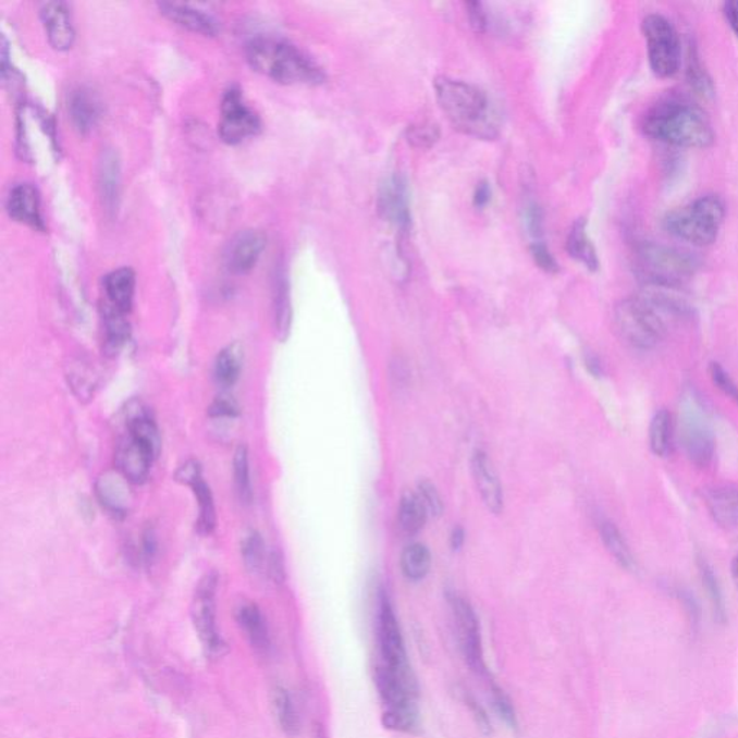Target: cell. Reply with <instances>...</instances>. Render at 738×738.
<instances>
[{"label":"cell","instance_id":"cell-1","mask_svg":"<svg viewBox=\"0 0 738 738\" xmlns=\"http://www.w3.org/2000/svg\"><path fill=\"white\" fill-rule=\"evenodd\" d=\"M661 288H648L622 300L615 309V327L626 344L635 349L656 348L668 333L673 320L691 315L686 302Z\"/></svg>","mask_w":738,"mask_h":738},{"label":"cell","instance_id":"cell-2","mask_svg":"<svg viewBox=\"0 0 738 738\" xmlns=\"http://www.w3.org/2000/svg\"><path fill=\"white\" fill-rule=\"evenodd\" d=\"M643 131L653 140L677 148L705 149L714 142V131L704 110L678 97H668L653 106L644 115Z\"/></svg>","mask_w":738,"mask_h":738},{"label":"cell","instance_id":"cell-3","mask_svg":"<svg viewBox=\"0 0 738 738\" xmlns=\"http://www.w3.org/2000/svg\"><path fill=\"white\" fill-rule=\"evenodd\" d=\"M440 109L452 126L464 135L492 140L500 135V115L487 93L459 79H435Z\"/></svg>","mask_w":738,"mask_h":738},{"label":"cell","instance_id":"cell-4","mask_svg":"<svg viewBox=\"0 0 738 738\" xmlns=\"http://www.w3.org/2000/svg\"><path fill=\"white\" fill-rule=\"evenodd\" d=\"M246 57L253 70L275 83L315 86L324 79L323 71L317 62L284 39L253 38L247 44Z\"/></svg>","mask_w":738,"mask_h":738},{"label":"cell","instance_id":"cell-5","mask_svg":"<svg viewBox=\"0 0 738 738\" xmlns=\"http://www.w3.org/2000/svg\"><path fill=\"white\" fill-rule=\"evenodd\" d=\"M373 682L382 704V726L404 735H419V686L415 675L397 674L377 664Z\"/></svg>","mask_w":738,"mask_h":738},{"label":"cell","instance_id":"cell-6","mask_svg":"<svg viewBox=\"0 0 738 738\" xmlns=\"http://www.w3.org/2000/svg\"><path fill=\"white\" fill-rule=\"evenodd\" d=\"M697 263L688 253L648 243L635 255V273L648 288L677 291L696 274Z\"/></svg>","mask_w":738,"mask_h":738},{"label":"cell","instance_id":"cell-7","mask_svg":"<svg viewBox=\"0 0 738 738\" xmlns=\"http://www.w3.org/2000/svg\"><path fill=\"white\" fill-rule=\"evenodd\" d=\"M726 212L722 197L705 195L669 212L665 218V229L693 246H710L718 238Z\"/></svg>","mask_w":738,"mask_h":738},{"label":"cell","instance_id":"cell-8","mask_svg":"<svg viewBox=\"0 0 738 738\" xmlns=\"http://www.w3.org/2000/svg\"><path fill=\"white\" fill-rule=\"evenodd\" d=\"M705 408L696 394L689 393L682 399V410L679 415V439L684 452L697 468H706L714 459L715 439Z\"/></svg>","mask_w":738,"mask_h":738},{"label":"cell","instance_id":"cell-9","mask_svg":"<svg viewBox=\"0 0 738 738\" xmlns=\"http://www.w3.org/2000/svg\"><path fill=\"white\" fill-rule=\"evenodd\" d=\"M649 64L660 78H671L681 66V41L677 29L665 16L652 13L642 22Z\"/></svg>","mask_w":738,"mask_h":738},{"label":"cell","instance_id":"cell-10","mask_svg":"<svg viewBox=\"0 0 738 738\" xmlns=\"http://www.w3.org/2000/svg\"><path fill=\"white\" fill-rule=\"evenodd\" d=\"M376 638L378 656H380L378 664L397 674L415 675L408 661L402 626L395 615L393 603L385 593H381L378 600Z\"/></svg>","mask_w":738,"mask_h":738},{"label":"cell","instance_id":"cell-11","mask_svg":"<svg viewBox=\"0 0 738 738\" xmlns=\"http://www.w3.org/2000/svg\"><path fill=\"white\" fill-rule=\"evenodd\" d=\"M448 603H451L453 622H455L457 642H459L466 665L478 677L489 681L491 675L484 661L482 630H480V622L472 604L459 594H452Z\"/></svg>","mask_w":738,"mask_h":738},{"label":"cell","instance_id":"cell-12","mask_svg":"<svg viewBox=\"0 0 738 738\" xmlns=\"http://www.w3.org/2000/svg\"><path fill=\"white\" fill-rule=\"evenodd\" d=\"M261 120L251 107L244 101L238 87H230L221 101V122L218 132L229 145H238L260 132Z\"/></svg>","mask_w":738,"mask_h":738},{"label":"cell","instance_id":"cell-13","mask_svg":"<svg viewBox=\"0 0 738 738\" xmlns=\"http://www.w3.org/2000/svg\"><path fill=\"white\" fill-rule=\"evenodd\" d=\"M217 575L208 573L204 579L199 581L197 590L193 600V619L195 628L198 630L199 638L206 644L208 652L218 653L221 651L224 643L217 628Z\"/></svg>","mask_w":738,"mask_h":738},{"label":"cell","instance_id":"cell-14","mask_svg":"<svg viewBox=\"0 0 738 738\" xmlns=\"http://www.w3.org/2000/svg\"><path fill=\"white\" fill-rule=\"evenodd\" d=\"M177 482L193 489L198 502V531L204 536H210L217 526L216 504L210 487L202 478L201 465L197 460L186 462L175 476Z\"/></svg>","mask_w":738,"mask_h":738},{"label":"cell","instance_id":"cell-15","mask_svg":"<svg viewBox=\"0 0 738 738\" xmlns=\"http://www.w3.org/2000/svg\"><path fill=\"white\" fill-rule=\"evenodd\" d=\"M157 456L144 444L126 434L115 447V468L131 483H144Z\"/></svg>","mask_w":738,"mask_h":738},{"label":"cell","instance_id":"cell-16","mask_svg":"<svg viewBox=\"0 0 738 738\" xmlns=\"http://www.w3.org/2000/svg\"><path fill=\"white\" fill-rule=\"evenodd\" d=\"M267 238L259 230H246L235 235L225 251L226 269L233 274H246L255 269L263 253Z\"/></svg>","mask_w":738,"mask_h":738},{"label":"cell","instance_id":"cell-17","mask_svg":"<svg viewBox=\"0 0 738 738\" xmlns=\"http://www.w3.org/2000/svg\"><path fill=\"white\" fill-rule=\"evenodd\" d=\"M39 16L46 26L48 39L58 51L73 47L75 33L69 4L65 2H44L39 4Z\"/></svg>","mask_w":738,"mask_h":738},{"label":"cell","instance_id":"cell-18","mask_svg":"<svg viewBox=\"0 0 738 738\" xmlns=\"http://www.w3.org/2000/svg\"><path fill=\"white\" fill-rule=\"evenodd\" d=\"M7 211L12 220L30 226V229L44 231L41 199L37 188L30 184H20L12 188L7 201Z\"/></svg>","mask_w":738,"mask_h":738},{"label":"cell","instance_id":"cell-19","mask_svg":"<svg viewBox=\"0 0 738 738\" xmlns=\"http://www.w3.org/2000/svg\"><path fill=\"white\" fill-rule=\"evenodd\" d=\"M472 473L483 504L492 514H501L504 509V492H502L500 478H497L496 470L487 453L482 451L475 453Z\"/></svg>","mask_w":738,"mask_h":738},{"label":"cell","instance_id":"cell-20","mask_svg":"<svg viewBox=\"0 0 738 738\" xmlns=\"http://www.w3.org/2000/svg\"><path fill=\"white\" fill-rule=\"evenodd\" d=\"M158 8L160 13L167 16L169 21L190 30V33L206 35V37H216L218 34V22L201 9L194 8L193 4L160 2Z\"/></svg>","mask_w":738,"mask_h":738},{"label":"cell","instance_id":"cell-21","mask_svg":"<svg viewBox=\"0 0 738 738\" xmlns=\"http://www.w3.org/2000/svg\"><path fill=\"white\" fill-rule=\"evenodd\" d=\"M702 500L711 518L719 527L735 531L738 529V488L715 487L705 489Z\"/></svg>","mask_w":738,"mask_h":738},{"label":"cell","instance_id":"cell-22","mask_svg":"<svg viewBox=\"0 0 738 738\" xmlns=\"http://www.w3.org/2000/svg\"><path fill=\"white\" fill-rule=\"evenodd\" d=\"M378 207H380L381 216L398 229L407 230L410 226L411 217L406 184L399 177H391L385 185H382Z\"/></svg>","mask_w":738,"mask_h":738},{"label":"cell","instance_id":"cell-23","mask_svg":"<svg viewBox=\"0 0 738 738\" xmlns=\"http://www.w3.org/2000/svg\"><path fill=\"white\" fill-rule=\"evenodd\" d=\"M69 114L75 131L86 135L101 118L99 97L86 87L75 88L69 96Z\"/></svg>","mask_w":738,"mask_h":738},{"label":"cell","instance_id":"cell-24","mask_svg":"<svg viewBox=\"0 0 738 738\" xmlns=\"http://www.w3.org/2000/svg\"><path fill=\"white\" fill-rule=\"evenodd\" d=\"M103 283L104 304L124 315L131 313L136 288L135 271L127 267L111 271L106 275Z\"/></svg>","mask_w":738,"mask_h":738},{"label":"cell","instance_id":"cell-25","mask_svg":"<svg viewBox=\"0 0 738 738\" xmlns=\"http://www.w3.org/2000/svg\"><path fill=\"white\" fill-rule=\"evenodd\" d=\"M127 483L131 482L119 472L101 476L97 483V495H99L101 505L106 506L110 513L114 515L126 513L128 502H131Z\"/></svg>","mask_w":738,"mask_h":738},{"label":"cell","instance_id":"cell-26","mask_svg":"<svg viewBox=\"0 0 738 738\" xmlns=\"http://www.w3.org/2000/svg\"><path fill=\"white\" fill-rule=\"evenodd\" d=\"M99 188L107 211L118 210L120 197V160L118 155L106 150L99 163Z\"/></svg>","mask_w":738,"mask_h":738},{"label":"cell","instance_id":"cell-27","mask_svg":"<svg viewBox=\"0 0 738 738\" xmlns=\"http://www.w3.org/2000/svg\"><path fill=\"white\" fill-rule=\"evenodd\" d=\"M104 319V353L109 357H115L131 336L127 315L119 312L110 305L101 306Z\"/></svg>","mask_w":738,"mask_h":738},{"label":"cell","instance_id":"cell-28","mask_svg":"<svg viewBox=\"0 0 738 738\" xmlns=\"http://www.w3.org/2000/svg\"><path fill=\"white\" fill-rule=\"evenodd\" d=\"M237 622L242 626L247 639L257 651L266 652L269 649V630L260 608L253 603H244L238 607Z\"/></svg>","mask_w":738,"mask_h":738},{"label":"cell","instance_id":"cell-29","mask_svg":"<svg viewBox=\"0 0 738 738\" xmlns=\"http://www.w3.org/2000/svg\"><path fill=\"white\" fill-rule=\"evenodd\" d=\"M274 327L279 340L286 341L292 328V302L286 273L283 269H280L275 275Z\"/></svg>","mask_w":738,"mask_h":738},{"label":"cell","instance_id":"cell-30","mask_svg":"<svg viewBox=\"0 0 738 738\" xmlns=\"http://www.w3.org/2000/svg\"><path fill=\"white\" fill-rule=\"evenodd\" d=\"M675 426L673 416L668 410L656 411L653 416L651 426H649V446L653 455L666 457L671 455L674 447Z\"/></svg>","mask_w":738,"mask_h":738},{"label":"cell","instance_id":"cell-31","mask_svg":"<svg viewBox=\"0 0 738 738\" xmlns=\"http://www.w3.org/2000/svg\"><path fill=\"white\" fill-rule=\"evenodd\" d=\"M567 253L589 270L599 269L598 253L587 234L586 221L579 220L571 226L567 237Z\"/></svg>","mask_w":738,"mask_h":738},{"label":"cell","instance_id":"cell-32","mask_svg":"<svg viewBox=\"0 0 738 738\" xmlns=\"http://www.w3.org/2000/svg\"><path fill=\"white\" fill-rule=\"evenodd\" d=\"M244 361L243 346L235 342L225 346L224 349L218 354L216 361V378L218 384L225 386H233L238 381L239 373H242Z\"/></svg>","mask_w":738,"mask_h":738},{"label":"cell","instance_id":"cell-33","mask_svg":"<svg viewBox=\"0 0 738 738\" xmlns=\"http://www.w3.org/2000/svg\"><path fill=\"white\" fill-rule=\"evenodd\" d=\"M429 514L421 504L419 495L406 492L398 506V524L407 536H416L425 528Z\"/></svg>","mask_w":738,"mask_h":738},{"label":"cell","instance_id":"cell-34","mask_svg":"<svg viewBox=\"0 0 738 738\" xmlns=\"http://www.w3.org/2000/svg\"><path fill=\"white\" fill-rule=\"evenodd\" d=\"M399 566H402L403 575L407 580L421 581L429 575L431 567V554L429 549H427L425 544H419V542L408 545L407 549L403 551Z\"/></svg>","mask_w":738,"mask_h":738},{"label":"cell","instance_id":"cell-35","mask_svg":"<svg viewBox=\"0 0 738 738\" xmlns=\"http://www.w3.org/2000/svg\"><path fill=\"white\" fill-rule=\"evenodd\" d=\"M600 536H602L603 544L612 557L626 570H632L635 567L634 554L619 528L611 521H603L600 526Z\"/></svg>","mask_w":738,"mask_h":738},{"label":"cell","instance_id":"cell-36","mask_svg":"<svg viewBox=\"0 0 738 738\" xmlns=\"http://www.w3.org/2000/svg\"><path fill=\"white\" fill-rule=\"evenodd\" d=\"M131 438L148 447L155 456L160 452V435L157 422L145 413L132 416L127 421V433Z\"/></svg>","mask_w":738,"mask_h":738},{"label":"cell","instance_id":"cell-37","mask_svg":"<svg viewBox=\"0 0 738 738\" xmlns=\"http://www.w3.org/2000/svg\"><path fill=\"white\" fill-rule=\"evenodd\" d=\"M698 568H700L702 586H704L706 595H709L714 615L719 622H724L726 619V607H724L723 591L717 576L714 575L713 568L704 558L698 559Z\"/></svg>","mask_w":738,"mask_h":738},{"label":"cell","instance_id":"cell-38","mask_svg":"<svg viewBox=\"0 0 738 738\" xmlns=\"http://www.w3.org/2000/svg\"><path fill=\"white\" fill-rule=\"evenodd\" d=\"M274 710L283 730L288 735H296L299 730V717H297L296 706L293 704L291 693L286 689L279 688L274 692Z\"/></svg>","mask_w":738,"mask_h":738},{"label":"cell","instance_id":"cell-39","mask_svg":"<svg viewBox=\"0 0 738 738\" xmlns=\"http://www.w3.org/2000/svg\"><path fill=\"white\" fill-rule=\"evenodd\" d=\"M234 482L238 496L244 504H250L253 497L250 465L247 447L239 446L234 455Z\"/></svg>","mask_w":738,"mask_h":738},{"label":"cell","instance_id":"cell-40","mask_svg":"<svg viewBox=\"0 0 738 738\" xmlns=\"http://www.w3.org/2000/svg\"><path fill=\"white\" fill-rule=\"evenodd\" d=\"M244 564L248 571L260 573L266 567V546L259 532H250L242 544Z\"/></svg>","mask_w":738,"mask_h":738},{"label":"cell","instance_id":"cell-41","mask_svg":"<svg viewBox=\"0 0 738 738\" xmlns=\"http://www.w3.org/2000/svg\"><path fill=\"white\" fill-rule=\"evenodd\" d=\"M489 693H491V700L493 709H495L496 714L500 715L502 722L506 724L513 730L518 728V715L515 711V706L511 698L506 696L504 689H502L497 684L493 682L492 679H489Z\"/></svg>","mask_w":738,"mask_h":738},{"label":"cell","instance_id":"cell-42","mask_svg":"<svg viewBox=\"0 0 738 738\" xmlns=\"http://www.w3.org/2000/svg\"><path fill=\"white\" fill-rule=\"evenodd\" d=\"M457 696L459 700L464 702L466 709L469 710L470 715H472L476 727L479 728L480 733L484 736L492 735V723L491 718L487 713V710L476 701V698L469 691H466L465 688L457 689Z\"/></svg>","mask_w":738,"mask_h":738},{"label":"cell","instance_id":"cell-43","mask_svg":"<svg viewBox=\"0 0 738 738\" xmlns=\"http://www.w3.org/2000/svg\"><path fill=\"white\" fill-rule=\"evenodd\" d=\"M439 136L438 126L431 123H420L417 126H411L407 133L408 144L421 149L433 146L439 140Z\"/></svg>","mask_w":738,"mask_h":738},{"label":"cell","instance_id":"cell-44","mask_svg":"<svg viewBox=\"0 0 738 738\" xmlns=\"http://www.w3.org/2000/svg\"><path fill=\"white\" fill-rule=\"evenodd\" d=\"M419 495L421 504L425 505L429 518H439L443 513V502L438 489L430 480H422L419 483Z\"/></svg>","mask_w":738,"mask_h":738},{"label":"cell","instance_id":"cell-45","mask_svg":"<svg viewBox=\"0 0 738 738\" xmlns=\"http://www.w3.org/2000/svg\"><path fill=\"white\" fill-rule=\"evenodd\" d=\"M710 377L711 380H713L714 385H717V389L722 391L726 397L738 404V385L726 369L719 366L718 362H711Z\"/></svg>","mask_w":738,"mask_h":738},{"label":"cell","instance_id":"cell-46","mask_svg":"<svg viewBox=\"0 0 738 738\" xmlns=\"http://www.w3.org/2000/svg\"><path fill=\"white\" fill-rule=\"evenodd\" d=\"M238 406L235 403L233 397L230 395H220L213 399L210 408H208V415L213 417V419H233V417L238 416Z\"/></svg>","mask_w":738,"mask_h":738},{"label":"cell","instance_id":"cell-47","mask_svg":"<svg viewBox=\"0 0 738 738\" xmlns=\"http://www.w3.org/2000/svg\"><path fill=\"white\" fill-rule=\"evenodd\" d=\"M524 224L529 235H532L533 238L541 237L542 233V211L540 206L537 202L526 204V212H524Z\"/></svg>","mask_w":738,"mask_h":738},{"label":"cell","instance_id":"cell-48","mask_svg":"<svg viewBox=\"0 0 738 738\" xmlns=\"http://www.w3.org/2000/svg\"><path fill=\"white\" fill-rule=\"evenodd\" d=\"M688 75H689V83H691V86L696 87L698 91L701 93V95H711L713 93V84H711V79L709 78V75L705 74L704 70H701L700 62H692L689 64L688 69Z\"/></svg>","mask_w":738,"mask_h":738},{"label":"cell","instance_id":"cell-49","mask_svg":"<svg viewBox=\"0 0 738 738\" xmlns=\"http://www.w3.org/2000/svg\"><path fill=\"white\" fill-rule=\"evenodd\" d=\"M531 255L538 267H541V269L545 270L546 273H555V271L558 270L557 261L554 260V257L551 256L549 248H546L541 242L532 244Z\"/></svg>","mask_w":738,"mask_h":738},{"label":"cell","instance_id":"cell-50","mask_svg":"<svg viewBox=\"0 0 738 738\" xmlns=\"http://www.w3.org/2000/svg\"><path fill=\"white\" fill-rule=\"evenodd\" d=\"M466 8H468L469 22L472 28L476 33H484L488 26V16L487 12L483 11L482 4L470 2L466 4Z\"/></svg>","mask_w":738,"mask_h":738},{"label":"cell","instance_id":"cell-51","mask_svg":"<svg viewBox=\"0 0 738 738\" xmlns=\"http://www.w3.org/2000/svg\"><path fill=\"white\" fill-rule=\"evenodd\" d=\"M491 186H489L488 182H480V184L476 186L473 194L475 207L483 208L484 206H488V202L491 201Z\"/></svg>","mask_w":738,"mask_h":738},{"label":"cell","instance_id":"cell-52","mask_svg":"<svg viewBox=\"0 0 738 738\" xmlns=\"http://www.w3.org/2000/svg\"><path fill=\"white\" fill-rule=\"evenodd\" d=\"M724 13H726L728 24L738 37V0L724 4Z\"/></svg>","mask_w":738,"mask_h":738},{"label":"cell","instance_id":"cell-53","mask_svg":"<svg viewBox=\"0 0 738 738\" xmlns=\"http://www.w3.org/2000/svg\"><path fill=\"white\" fill-rule=\"evenodd\" d=\"M155 553H157V540H155L153 533L149 531L145 536V557H146V562H150V559H153Z\"/></svg>","mask_w":738,"mask_h":738},{"label":"cell","instance_id":"cell-54","mask_svg":"<svg viewBox=\"0 0 738 738\" xmlns=\"http://www.w3.org/2000/svg\"><path fill=\"white\" fill-rule=\"evenodd\" d=\"M464 542H465L464 529H462L460 527L453 529L451 537L452 549L455 551L460 550L462 545H464Z\"/></svg>","mask_w":738,"mask_h":738},{"label":"cell","instance_id":"cell-55","mask_svg":"<svg viewBox=\"0 0 738 738\" xmlns=\"http://www.w3.org/2000/svg\"><path fill=\"white\" fill-rule=\"evenodd\" d=\"M586 362H587V367H589V369H590V372H591V373H594V376H599V373H600V366H599L598 359H595V358H587V359H586Z\"/></svg>","mask_w":738,"mask_h":738},{"label":"cell","instance_id":"cell-56","mask_svg":"<svg viewBox=\"0 0 738 738\" xmlns=\"http://www.w3.org/2000/svg\"><path fill=\"white\" fill-rule=\"evenodd\" d=\"M731 576H733V581H735L736 590H737V593H738V555L735 559H733Z\"/></svg>","mask_w":738,"mask_h":738}]
</instances>
